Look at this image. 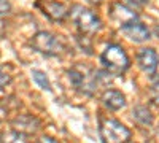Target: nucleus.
I'll return each instance as SVG.
<instances>
[{
	"instance_id": "nucleus-9",
	"label": "nucleus",
	"mask_w": 159,
	"mask_h": 143,
	"mask_svg": "<svg viewBox=\"0 0 159 143\" xmlns=\"http://www.w3.org/2000/svg\"><path fill=\"white\" fill-rule=\"evenodd\" d=\"M121 32L129 38L130 42H134V43H143V42L150 40V30H148V27L145 24L139 22V21L121 27Z\"/></svg>"
},
{
	"instance_id": "nucleus-10",
	"label": "nucleus",
	"mask_w": 159,
	"mask_h": 143,
	"mask_svg": "<svg viewBox=\"0 0 159 143\" xmlns=\"http://www.w3.org/2000/svg\"><path fill=\"white\" fill-rule=\"evenodd\" d=\"M102 103H103L105 108L116 111V110L124 108L126 97H124V94H121L116 89H108V91H105V92L102 94Z\"/></svg>"
},
{
	"instance_id": "nucleus-5",
	"label": "nucleus",
	"mask_w": 159,
	"mask_h": 143,
	"mask_svg": "<svg viewBox=\"0 0 159 143\" xmlns=\"http://www.w3.org/2000/svg\"><path fill=\"white\" fill-rule=\"evenodd\" d=\"M30 45L35 51H38V53H42L45 56H51V57L52 56H61L65 51V48L61 43L59 38L56 35L49 34V32H45V30L37 32L32 37Z\"/></svg>"
},
{
	"instance_id": "nucleus-17",
	"label": "nucleus",
	"mask_w": 159,
	"mask_h": 143,
	"mask_svg": "<svg viewBox=\"0 0 159 143\" xmlns=\"http://www.w3.org/2000/svg\"><path fill=\"white\" fill-rule=\"evenodd\" d=\"M10 10H11V5L8 0H0V18L5 16Z\"/></svg>"
},
{
	"instance_id": "nucleus-13",
	"label": "nucleus",
	"mask_w": 159,
	"mask_h": 143,
	"mask_svg": "<svg viewBox=\"0 0 159 143\" xmlns=\"http://www.w3.org/2000/svg\"><path fill=\"white\" fill-rule=\"evenodd\" d=\"M0 143H29L27 137L16 132V131H8L0 134Z\"/></svg>"
},
{
	"instance_id": "nucleus-21",
	"label": "nucleus",
	"mask_w": 159,
	"mask_h": 143,
	"mask_svg": "<svg viewBox=\"0 0 159 143\" xmlns=\"http://www.w3.org/2000/svg\"><path fill=\"white\" fill-rule=\"evenodd\" d=\"M91 3H96V5H99V3H102V0H89Z\"/></svg>"
},
{
	"instance_id": "nucleus-1",
	"label": "nucleus",
	"mask_w": 159,
	"mask_h": 143,
	"mask_svg": "<svg viewBox=\"0 0 159 143\" xmlns=\"http://www.w3.org/2000/svg\"><path fill=\"white\" fill-rule=\"evenodd\" d=\"M100 62L105 72H108L113 76L123 75L130 65V60H129V56L126 54V51L115 43L105 46L103 53L100 54Z\"/></svg>"
},
{
	"instance_id": "nucleus-18",
	"label": "nucleus",
	"mask_w": 159,
	"mask_h": 143,
	"mask_svg": "<svg viewBox=\"0 0 159 143\" xmlns=\"http://www.w3.org/2000/svg\"><path fill=\"white\" fill-rule=\"evenodd\" d=\"M127 5H130L132 8H140V7H145L148 3V0H124Z\"/></svg>"
},
{
	"instance_id": "nucleus-12",
	"label": "nucleus",
	"mask_w": 159,
	"mask_h": 143,
	"mask_svg": "<svg viewBox=\"0 0 159 143\" xmlns=\"http://www.w3.org/2000/svg\"><path fill=\"white\" fill-rule=\"evenodd\" d=\"M132 119L142 127H150L153 124V113L145 105H137L132 108Z\"/></svg>"
},
{
	"instance_id": "nucleus-6",
	"label": "nucleus",
	"mask_w": 159,
	"mask_h": 143,
	"mask_svg": "<svg viewBox=\"0 0 159 143\" xmlns=\"http://www.w3.org/2000/svg\"><path fill=\"white\" fill-rule=\"evenodd\" d=\"M137 65L139 69L148 76H154L157 65H159V56L153 48H142L137 53Z\"/></svg>"
},
{
	"instance_id": "nucleus-11",
	"label": "nucleus",
	"mask_w": 159,
	"mask_h": 143,
	"mask_svg": "<svg viewBox=\"0 0 159 143\" xmlns=\"http://www.w3.org/2000/svg\"><path fill=\"white\" fill-rule=\"evenodd\" d=\"M42 10H43V15H46L49 19L57 21V22L64 21L65 16L69 15L67 8H65L61 2H56V0H49V2H45V5H43Z\"/></svg>"
},
{
	"instance_id": "nucleus-3",
	"label": "nucleus",
	"mask_w": 159,
	"mask_h": 143,
	"mask_svg": "<svg viewBox=\"0 0 159 143\" xmlns=\"http://www.w3.org/2000/svg\"><path fill=\"white\" fill-rule=\"evenodd\" d=\"M69 80L73 87L86 96H92L99 86L97 72L84 65H76L69 70Z\"/></svg>"
},
{
	"instance_id": "nucleus-4",
	"label": "nucleus",
	"mask_w": 159,
	"mask_h": 143,
	"mask_svg": "<svg viewBox=\"0 0 159 143\" xmlns=\"http://www.w3.org/2000/svg\"><path fill=\"white\" fill-rule=\"evenodd\" d=\"M102 143H127L130 140V131L118 119H102L99 126Z\"/></svg>"
},
{
	"instance_id": "nucleus-19",
	"label": "nucleus",
	"mask_w": 159,
	"mask_h": 143,
	"mask_svg": "<svg viewBox=\"0 0 159 143\" xmlns=\"http://www.w3.org/2000/svg\"><path fill=\"white\" fill-rule=\"evenodd\" d=\"M34 143H59L57 140H54L52 137H48V135H43V137H40V138H37Z\"/></svg>"
},
{
	"instance_id": "nucleus-14",
	"label": "nucleus",
	"mask_w": 159,
	"mask_h": 143,
	"mask_svg": "<svg viewBox=\"0 0 159 143\" xmlns=\"http://www.w3.org/2000/svg\"><path fill=\"white\" fill-rule=\"evenodd\" d=\"M32 78H34V81H35L40 87H42V89L51 91V83H49V80H48L46 73L40 72V70H32Z\"/></svg>"
},
{
	"instance_id": "nucleus-2",
	"label": "nucleus",
	"mask_w": 159,
	"mask_h": 143,
	"mask_svg": "<svg viewBox=\"0 0 159 143\" xmlns=\"http://www.w3.org/2000/svg\"><path fill=\"white\" fill-rule=\"evenodd\" d=\"M70 19L75 22L78 30L83 35H94L102 29V21L92 10L83 5H73L69 10Z\"/></svg>"
},
{
	"instance_id": "nucleus-16",
	"label": "nucleus",
	"mask_w": 159,
	"mask_h": 143,
	"mask_svg": "<svg viewBox=\"0 0 159 143\" xmlns=\"http://www.w3.org/2000/svg\"><path fill=\"white\" fill-rule=\"evenodd\" d=\"M10 81H11L10 75H8V73H5L2 69H0V89H3L7 84H10Z\"/></svg>"
},
{
	"instance_id": "nucleus-22",
	"label": "nucleus",
	"mask_w": 159,
	"mask_h": 143,
	"mask_svg": "<svg viewBox=\"0 0 159 143\" xmlns=\"http://www.w3.org/2000/svg\"><path fill=\"white\" fill-rule=\"evenodd\" d=\"M157 132H159V129H157Z\"/></svg>"
},
{
	"instance_id": "nucleus-20",
	"label": "nucleus",
	"mask_w": 159,
	"mask_h": 143,
	"mask_svg": "<svg viewBox=\"0 0 159 143\" xmlns=\"http://www.w3.org/2000/svg\"><path fill=\"white\" fill-rule=\"evenodd\" d=\"M153 32H154V35L157 37V40H159V25H156V27L153 29Z\"/></svg>"
},
{
	"instance_id": "nucleus-7",
	"label": "nucleus",
	"mask_w": 159,
	"mask_h": 143,
	"mask_svg": "<svg viewBox=\"0 0 159 143\" xmlns=\"http://www.w3.org/2000/svg\"><path fill=\"white\" fill-rule=\"evenodd\" d=\"M110 18L119 25V27H124L127 24L139 21V15L134 11V8H130L124 3H118V2L110 5Z\"/></svg>"
},
{
	"instance_id": "nucleus-8",
	"label": "nucleus",
	"mask_w": 159,
	"mask_h": 143,
	"mask_svg": "<svg viewBox=\"0 0 159 143\" xmlns=\"http://www.w3.org/2000/svg\"><path fill=\"white\" fill-rule=\"evenodd\" d=\"M11 126H13V131L27 137V135L37 134L38 129L42 127V123H40L38 118H35L32 114H19L18 118L13 119Z\"/></svg>"
},
{
	"instance_id": "nucleus-15",
	"label": "nucleus",
	"mask_w": 159,
	"mask_h": 143,
	"mask_svg": "<svg viewBox=\"0 0 159 143\" xmlns=\"http://www.w3.org/2000/svg\"><path fill=\"white\" fill-rule=\"evenodd\" d=\"M150 96H151V100L156 103V105H159V80H156V81L151 84Z\"/></svg>"
}]
</instances>
